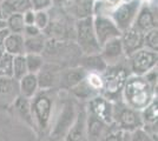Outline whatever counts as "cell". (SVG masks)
Masks as SVG:
<instances>
[{
    "label": "cell",
    "instance_id": "cell-27",
    "mask_svg": "<svg viewBox=\"0 0 158 141\" xmlns=\"http://www.w3.org/2000/svg\"><path fill=\"white\" fill-rule=\"evenodd\" d=\"M140 118L143 121V126H152L157 125L158 121V99L157 96L146 106V107L140 111Z\"/></svg>",
    "mask_w": 158,
    "mask_h": 141
},
{
    "label": "cell",
    "instance_id": "cell-48",
    "mask_svg": "<svg viewBox=\"0 0 158 141\" xmlns=\"http://www.w3.org/2000/svg\"><path fill=\"white\" fill-rule=\"evenodd\" d=\"M142 2H151L152 0H140Z\"/></svg>",
    "mask_w": 158,
    "mask_h": 141
},
{
    "label": "cell",
    "instance_id": "cell-35",
    "mask_svg": "<svg viewBox=\"0 0 158 141\" xmlns=\"http://www.w3.org/2000/svg\"><path fill=\"white\" fill-rule=\"evenodd\" d=\"M85 80L89 84V86L92 88L96 93L100 94L102 88H103V76H102V74L89 72L86 75Z\"/></svg>",
    "mask_w": 158,
    "mask_h": 141
},
{
    "label": "cell",
    "instance_id": "cell-45",
    "mask_svg": "<svg viewBox=\"0 0 158 141\" xmlns=\"http://www.w3.org/2000/svg\"><path fill=\"white\" fill-rule=\"evenodd\" d=\"M0 19H4V17H2V8H1V0H0Z\"/></svg>",
    "mask_w": 158,
    "mask_h": 141
},
{
    "label": "cell",
    "instance_id": "cell-38",
    "mask_svg": "<svg viewBox=\"0 0 158 141\" xmlns=\"http://www.w3.org/2000/svg\"><path fill=\"white\" fill-rule=\"evenodd\" d=\"M52 7V0H31V8L33 11H50Z\"/></svg>",
    "mask_w": 158,
    "mask_h": 141
},
{
    "label": "cell",
    "instance_id": "cell-20",
    "mask_svg": "<svg viewBox=\"0 0 158 141\" xmlns=\"http://www.w3.org/2000/svg\"><path fill=\"white\" fill-rule=\"evenodd\" d=\"M18 88H19L20 96L31 100L39 92L37 75L32 73H27L26 75H24L20 80H18Z\"/></svg>",
    "mask_w": 158,
    "mask_h": 141
},
{
    "label": "cell",
    "instance_id": "cell-3",
    "mask_svg": "<svg viewBox=\"0 0 158 141\" xmlns=\"http://www.w3.org/2000/svg\"><path fill=\"white\" fill-rule=\"evenodd\" d=\"M130 75V71L126 66V60L123 64L116 66H109L103 76V88L100 95H103L111 102L122 100V92L125 86V82Z\"/></svg>",
    "mask_w": 158,
    "mask_h": 141
},
{
    "label": "cell",
    "instance_id": "cell-44",
    "mask_svg": "<svg viewBox=\"0 0 158 141\" xmlns=\"http://www.w3.org/2000/svg\"><path fill=\"white\" fill-rule=\"evenodd\" d=\"M6 28V21L5 19H0V29H4Z\"/></svg>",
    "mask_w": 158,
    "mask_h": 141
},
{
    "label": "cell",
    "instance_id": "cell-16",
    "mask_svg": "<svg viewBox=\"0 0 158 141\" xmlns=\"http://www.w3.org/2000/svg\"><path fill=\"white\" fill-rule=\"evenodd\" d=\"M63 141H87L86 138V109L85 107L77 111L76 119L66 133Z\"/></svg>",
    "mask_w": 158,
    "mask_h": 141
},
{
    "label": "cell",
    "instance_id": "cell-37",
    "mask_svg": "<svg viewBox=\"0 0 158 141\" xmlns=\"http://www.w3.org/2000/svg\"><path fill=\"white\" fill-rule=\"evenodd\" d=\"M129 141H153L152 138L149 135V133L143 127L137 128L135 131L130 132Z\"/></svg>",
    "mask_w": 158,
    "mask_h": 141
},
{
    "label": "cell",
    "instance_id": "cell-26",
    "mask_svg": "<svg viewBox=\"0 0 158 141\" xmlns=\"http://www.w3.org/2000/svg\"><path fill=\"white\" fill-rule=\"evenodd\" d=\"M69 93H70V96L72 99H76V100L80 101V102H87L91 98L98 95L92 88L89 86V84L86 82L85 79L81 82H79L78 85H76L74 87L71 88L69 91Z\"/></svg>",
    "mask_w": 158,
    "mask_h": 141
},
{
    "label": "cell",
    "instance_id": "cell-19",
    "mask_svg": "<svg viewBox=\"0 0 158 141\" xmlns=\"http://www.w3.org/2000/svg\"><path fill=\"white\" fill-rule=\"evenodd\" d=\"M79 66L85 69L86 72H93V73H104L106 68L109 67L106 65L104 59L99 53L87 54V55H81L79 58Z\"/></svg>",
    "mask_w": 158,
    "mask_h": 141
},
{
    "label": "cell",
    "instance_id": "cell-28",
    "mask_svg": "<svg viewBox=\"0 0 158 141\" xmlns=\"http://www.w3.org/2000/svg\"><path fill=\"white\" fill-rule=\"evenodd\" d=\"M6 28L10 33H19L23 34L24 28H25V22L21 13H14L11 14L10 17H7L6 19Z\"/></svg>",
    "mask_w": 158,
    "mask_h": 141
},
{
    "label": "cell",
    "instance_id": "cell-41",
    "mask_svg": "<svg viewBox=\"0 0 158 141\" xmlns=\"http://www.w3.org/2000/svg\"><path fill=\"white\" fill-rule=\"evenodd\" d=\"M74 0H52L53 7L57 8H61V10H66L73 4Z\"/></svg>",
    "mask_w": 158,
    "mask_h": 141
},
{
    "label": "cell",
    "instance_id": "cell-7",
    "mask_svg": "<svg viewBox=\"0 0 158 141\" xmlns=\"http://www.w3.org/2000/svg\"><path fill=\"white\" fill-rule=\"evenodd\" d=\"M113 125L129 133L143 127L140 112L127 107L122 100L116 101L113 102Z\"/></svg>",
    "mask_w": 158,
    "mask_h": 141
},
{
    "label": "cell",
    "instance_id": "cell-13",
    "mask_svg": "<svg viewBox=\"0 0 158 141\" xmlns=\"http://www.w3.org/2000/svg\"><path fill=\"white\" fill-rule=\"evenodd\" d=\"M132 27L145 34L153 28H157V11L151 7L150 2H142Z\"/></svg>",
    "mask_w": 158,
    "mask_h": 141
},
{
    "label": "cell",
    "instance_id": "cell-46",
    "mask_svg": "<svg viewBox=\"0 0 158 141\" xmlns=\"http://www.w3.org/2000/svg\"><path fill=\"white\" fill-rule=\"evenodd\" d=\"M45 141H61V140H58V139H53V138H50V136H48V139H46Z\"/></svg>",
    "mask_w": 158,
    "mask_h": 141
},
{
    "label": "cell",
    "instance_id": "cell-36",
    "mask_svg": "<svg viewBox=\"0 0 158 141\" xmlns=\"http://www.w3.org/2000/svg\"><path fill=\"white\" fill-rule=\"evenodd\" d=\"M50 22V11H34V25L43 32Z\"/></svg>",
    "mask_w": 158,
    "mask_h": 141
},
{
    "label": "cell",
    "instance_id": "cell-5",
    "mask_svg": "<svg viewBox=\"0 0 158 141\" xmlns=\"http://www.w3.org/2000/svg\"><path fill=\"white\" fill-rule=\"evenodd\" d=\"M74 42L83 55L99 53L100 46L93 29V17L74 20Z\"/></svg>",
    "mask_w": 158,
    "mask_h": 141
},
{
    "label": "cell",
    "instance_id": "cell-40",
    "mask_svg": "<svg viewBox=\"0 0 158 141\" xmlns=\"http://www.w3.org/2000/svg\"><path fill=\"white\" fill-rule=\"evenodd\" d=\"M40 33H43V32L35 25H26L25 28H24L23 35H24V38H31V37L39 35Z\"/></svg>",
    "mask_w": 158,
    "mask_h": 141
},
{
    "label": "cell",
    "instance_id": "cell-43",
    "mask_svg": "<svg viewBox=\"0 0 158 141\" xmlns=\"http://www.w3.org/2000/svg\"><path fill=\"white\" fill-rule=\"evenodd\" d=\"M10 33L7 31V28H4V29H0V47H2V44H4V40L6 38V35Z\"/></svg>",
    "mask_w": 158,
    "mask_h": 141
},
{
    "label": "cell",
    "instance_id": "cell-29",
    "mask_svg": "<svg viewBox=\"0 0 158 141\" xmlns=\"http://www.w3.org/2000/svg\"><path fill=\"white\" fill-rule=\"evenodd\" d=\"M125 0H94L93 15L96 14H109Z\"/></svg>",
    "mask_w": 158,
    "mask_h": 141
},
{
    "label": "cell",
    "instance_id": "cell-1",
    "mask_svg": "<svg viewBox=\"0 0 158 141\" xmlns=\"http://www.w3.org/2000/svg\"><path fill=\"white\" fill-rule=\"evenodd\" d=\"M157 96V88L148 84L144 76L130 74L122 92V101L137 112L143 111Z\"/></svg>",
    "mask_w": 158,
    "mask_h": 141
},
{
    "label": "cell",
    "instance_id": "cell-33",
    "mask_svg": "<svg viewBox=\"0 0 158 141\" xmlns=\"http://www.w3.org/2000/svg\"><path fill=\"white\" fill-rule=\"evenodd\" d=\"M143 48L152 52H158V28H153L144 34Z\"/></svg>",
    "mask_w": 158,
    "mask_h": 141
},
{
    "label": "cell",
    "instance_id": "cell-21",
    "mask_svg": "<svg viewBox=\"0 0 158 141\" xmlns=\"http://www.w3.org/2000/svg\"><path fill=\"white\" fill-rule=\"evenodd\" d=\"M24 35L19 33H8L4 40L2 44V49L4 52L10 55H20V54H25L24 49Z\"/></svg>",
    "mask_w": 158,
    "mask_h": 141
},
{
    "label": "cell",
    "instance_id": "cell-9",
    "mask_svg": "<svg viewBox=\"0 0 158 141\" xmlns=\"http://www.w3.org/2000/svg\"><path fill=\"white\" fill-rule=\"evenodd\" d=\"M93 29L100 47L111 39L119 38L122 34L120 29L107 14L93 15Z\"/></svg>",
    "mask_w": 158,
    "mask_h": 141
},
{
    "label": "cell",
    "instance_id": "cell-22",
    "mask_svg": "<svg viewBox=\"0 0 158 141\" xmlns=\"http://www.w3.org/2000/svg\"><path fill=\"white\" fill-rule=\"evenodd\" d=\"M2 17L6 19L11 14L24 13L31 10V0H1Z\"/></svg>",
    "mask_w": 158,
    "mask_h": 141
},
{
    "label": "cell",
    "instance_id": "cell-30",
    "mask_svg": "<svg viewBox=\"0 0 158 141\" xmlns=\"http://www.w3.org/2000/svg\"><path fill=\"white\" fill-rule=\"evenodd\" d=\"M12 71H13V78L15 80H20L24 75H26L27 66H26V58L25 54L14 55L12 61Z\"/></svg>",
    "mask_w": 158,
    "mask_h": 141
},
{
    "label": "cell",
    "instance_id": "cell-15",
    "mask_svg": "<svg viewBox=\"0 0 158 141\" xmlns=\"http://www.w3.org/2000/svg\"><path fill=\"white\" fill-rule=\"evenodd\" d=\"M119 38H120V41H122V46H123V49H124L125 57H129L133 52L143 48L144 34L142 32H139L138 29H136L135 27L131 26L130 28L123 31Z\"/></svg>",
    "mask_w": 158,
    "mask_h": 141
},
{
    "label": "cell",
    "instance_id": "cell-8",
    "mask_svg": "<svg viewBox=\"0 0 158 141\" xmlns=\"http://www.w3.org/2000/svg\"><path fill=\"white\" fill-rule=\"evenodd\" d=\"M142 6L140 0H125L109 14L120 32L125 31L133 25L136 15Z\"/></svg>",
    "mask_w": 158,
    "mask_h": 141
},
{
    "label": "cell",
    "instance_id": "cell-32",
    "mask_svg": "<svg viewBox=\"0 0 158 141\" xmlns=\"http://www.w3.org/2000/svg\"><path fill=\"white\" fill-rule=\"evenodd\" d=\"M129 136H130L129 132H125L112 123L102 141H129Z\"/></svg>",
    "mask_w": 158,
    "mask_h": 141
},
{
    "label": "cell",
    "instance_id": "cell-34",
    "mask_svg": "<svg viewBox=\"0 0 158 141\" xmlns=\"http://www.w3.org/2000/svg\"><path fill=\"white\" fill-rule=\"evenodd\" d=\"M12 61L13 57L7 53H4L0 59V76H7L13 78V71H12Z\"/></svg>",
    "mask_w": 158,
    "mask_h": 141
},
{
    "label": "cell",
    "instance_id": "cell-42",
    "mask_svg": "<svg viewBox=\"0 0 158 141\" xmlns=\"http://www.w3.org/2000/svg\"><path fill=\"white\" fill-rule=\"evenodd\" d=\"M23 18H24V22L25 25H34V11L32 8L27 10L26 12L23 13Z\"/></svg>",
    "mask_w": 158,
    "mask_h": 141
},
{
    "label": "cell",
    "instance_id": "cell-14",
    "mask_svg": "<svg viewBox=\"0 0 158 141\" xmlns=\"http://www.w3.org/2000/svg\"><path fill=\"white\" fill-rule=\"evenodd\" d=\"M87 75L84 68L81 66H71L67 68H61L59 75V84H58V88L60 91H65L69 92L72 87L76 85H78L79 82L84 80Z\"/></svg>",
    "mask_w": 158,
    "mask_h": 141
},
{
    "label": "cell",
    "instance_id": "cell-18",
    "mask_svg": "<svg viewBox=\"0 0 158 141\" xmlns=\"http://www.w3.org/2000/svg\"><path fill=\"white\" fill-rule=\"evenodd\" d=\"M94 0H74L69 8H66V13L74 20L85 19L93 17Z\"/></svg>",
    "mask_w": 158,
    "mask_h": 141
},
{
    "label": "cell",
    "instance_id": "cell-10",
    "mask_svg": "<svg viewBox=\"0 0 158 141\" xmlns=\"http://www.w3.org/2000/svg\"><path fill=\"white\" fill-rule=\"evenodd\" d=\"M86 112L94 115L99 120L107 125L113 123V102L107 100L103 95H96L86 102Z\"/></svg>",
    "mask_w": 158,
    "mask_h": 141
},
{
    "label": "cell",
    "instance_id": "cell-25",
    "mask_svg": "<svg viewBox=\"0 0 158 141\" xmlns=\"http://www.w3.org/2000/svg\"><path fill=\"white\" fill-rule=\"evenodd\" d=\"M47 38L44 33H40L39 35L25 38L24 40V49L25 54H43L46 46Z\"/></svg>",
    "mask_w": 158,
    "mask_h": 141
},
{
    "label": "cell",
    "instance_id": "cell-2",
    "mask_svg": "<svg viewBox=\"0 0 158 141\" xmlns=\"http://www.w3.org/2000/svg\"><path fill=\"white\" fill-rule=\"evenodd\" d=\"M50 92L51 91H39L30 100L33 125L43 133H48L56 111V104Z\"/></svg>",
    "mask_w": 158,
    "mask_h": 141
},
{
    "label": "cell",
    "instance_id": "cell-12",
    "mask_svg": "<svg viewBox=\"0 0 158 141\" xmlns=\"http://www.w3.org/2000/svg\"><path fill=\"white\" fill-rule=\"evenodd\" d=\"M99 54L102 55V58L104 59L107 66H116L125 62L126 60L120 38H114L105 42L100 47Z\"/></svg>",
    "mask_w": 158,
    "mask_h": 141
},
{
    "label": "cell",
    "instance_id": "cell-4",
    "mask_svg": "<svg viewBox=\"0 0 158 141\" xmlns=\"http://www.w3.org/2000/svg\"><path fill=\"white\" fill-rule=\"evenodd\" d=\"M58 107V106H57ZM77 106L71 96L65 98L59 105L58 111H54L52 123L48 131V136L58 140H64L66 133L73 123L77 115Z\"/></svg>",
    "mask_w": 158,
    "mask_h": 141
},
{
    "label": "cell",
    "instance_id": "cell-24",
    "mask_svg": "<svg viewBox=\"0 0 158 141\" xmlns=\"http://www.w3.org/2000/svg\"><path fill=\"white\" fill-rule=\"evenodd\" d=\"M14 111L17 112V114L19 118H21L25 123L30 125V127H34L32 119V113H31V102L28 99H25L23 96H17L15 100L12 102Z\"/></svg>",
    "mask_w": 158,
    "mask_h": 141
},
{
    "label": "cell",
    "instance_id": "cell-11",
    "mask_svg": "<svg viewBox=\"0 0 158 141\" xmlns=\"http://www.w3.org/2000/svg\"><path fill=\"white\" fill-rule=\"evenodd\" d=\"M60 71H61V66L45 61L43 68L35 74L38 79L39 91H53L58 88Z\"/></svg>",
    "mask_w": 158,
    "mask_h": 141
},
{
    "label": "cell",
    "instance_id": "cell-47",
    "mask_svg": "<svg viewBox=\"0 0 158 141\" xmlns=\"http://www.w3.org/2000/svg\"><path fill=\"white\" fill-rule=\"evenodd\" d=\"M5 53L4 52V49H2V47H0V59H1V57H2V54Z\"/></svg>",
    "mask_w": 158,
    "mask_h": 141
},
{
    "label": "cell",
    "instance_id": "cell-6",
    "mask_svg": "<svg viewBox=\"0 0 158 141\" xmlns=\"http://www.w3.org/2000/svg\"><path fill=\"white\" fill-rule=\"evenodd\" d=\"M158 52H152L146 48H140L126 57V66L132 75L143 76L152 68L157 67Z\"/></svg>",
    "mask_w": 158,
    "mask_h": 141
},
{
    "label": "cell",
    "instance_id": "cell-31",
    "mask_svg": "<svg viewBox=\"0 0 158 141\" xmlns=\"http://www.w3.org/2000/svg\"><path fill=\"white\" fill-rule=\"evenodd\" d=\"M25 58L28 73L37 74L45 64V58L43 54H25Z\"/></svg>",
    "mask_w": 158,
    "mask_h": 141
},
{
    "label": "cell",
    "instance_id": "cell-23",
    "mask_svg": "<svg viewBox=\"0 0 158 141\" xmlns=\"http://www.w3.org/2000/svg\"><path fill=\"white\" fill-rule=\"evenodd\" d=\"M19 96L18 80L14 78L0 76V99H11L12 102Z\"/></svg>",
    "mask_w": 158,
    "mask_h": 141
},
{
    "label": "cell",
    "instance_id": "cell-17",
    "mask_svg": "<svg viewBox=\"0 0 158 141\" xmlns=\"http://www.w3.org/2000/svg\"><path fill=\"white\" fill-rule=\"evenodd\" d=\"M86 109V108H85ZM111 125H107L94 115L86 112V138L87 141H102Z\"/></svg>",
    "mask_w": 158,
    "mask_h": 141
},
{
    "label": "cell",
    "instance_id": "cell-39",
    "mask_svg": "<svg viewBox=\"0 0 158 141\" xmlns=\"http://www.w3.org/2000/svg\"><path fill=\"white\" fill-rule=\"evenodd\" d=\"M144 79L148 81V84L152 87L157 88V67L152 68L151 71H149L146 74L143 75Z\"/></svg>",
    "mask_w": 158,
    "mask_h": 141
}]
</instances>
